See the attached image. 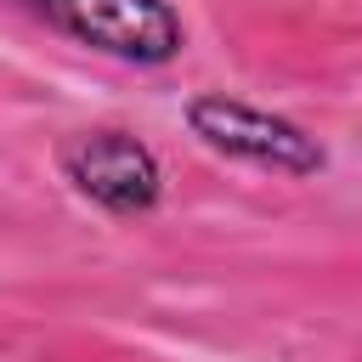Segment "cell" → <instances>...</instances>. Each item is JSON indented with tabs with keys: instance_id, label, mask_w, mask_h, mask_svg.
I'll return each instance as SVG.
<instances>
[{
	"instance_id": "cell-2",
	"label": "cell",
	"mask_w": 362,
	"mask_h": 362,
	"mask_svg": "<svg viewBox=\"0 0 362 362\" xmlns=\"http://www.w3.org/2000/svg\"><path fill=\"white\" fill-rule=\"evenodd\" d=\"M187 130L204 147H215L238 164H255V170H277V175H317L328 164L322 141L305 124H294L272 107H255L243 96H226V90L192 96L187 102Z\"/></svg>"
},
{
	"instance_id": "cell-3",
	"label": "cell",
	"mask_w": 362,
	"mask_h": 362,
	"mask_svg": "<svg viewBox=\"0 0 362 362\" xmlns=\"http://www.w3.org/2000/svg\"><path fill=\"white\" fill-rule=\"evenodd\" d=\"M57 170L85 204H96L102 215H119V221L147 215L164 198V164L130 130H79V136H68L57 147Z\"/></svg>"
},
{
	"instance_id": "cell-1",
	"label": "cell",
	"mask_w": 362,
	"mask_h": 362,
	"mask_svg": "<svg viewBox=\"0 0 362 362\" xmlns=\"http://www.w3.org/2000/svg\"><path fill=\"white\" fill-rule=\"evenodd\" d=\"M51 34L130 62V68H164L187 51V23L170 0H11Z\"/></svg>"
}]
</instances>
